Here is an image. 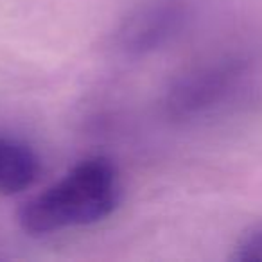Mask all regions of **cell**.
I'll return each mask as SVG.
<instances>
[{
	"label": "cell",
	"instance_id": "obj_2",
	"mask_svg": "<svg viewBox=\"0 0 262 262\" xmlns=\"http://www.w3.org/2000/svg\"><path fill=\"white\" fill-rule=\"evenodd\" d=\"M248 70L250 63L241 56H225L187 70L169 88L167 113L180 120L210 113L239 92Z\"/></svg>",
	"mask_w": 262,
	"mask_h": 262
},
{
	"label": "cell",
	"instance_id": "obj_1",
	"mask_svg": "<svg viewBox=\"0 0 262 262\" xmlns=\"http://www.w3.org/2000/svg\"><path fill=\"white\" fill-rule=\"evenodd\" d=\"M120 200L119 174L106 157L76 164L61 180L22 205L18 223L29 235H47L108 217Z\"/></svg>",
	"mask_w": 262,
	"mask_h": 262
},
{
	"label": "cell",
	"instance_id": "obj_4",
	"mask_svg": "<svg viewBox=\"0 0 262 262\" xmlns=\"http://www.w3.org/2000/svg\"><path fill=\"white\" fill-rule=\"evenodd\" d=\"M38 172V157L26 142L0 135V194L13 196L29 189Z\"/></svg>",
	"mask_w": 262,
	"mask_h": 262
},
{
	"label": "cell",
	"instance_id": "obj_3",
	"mask_svg": "<svg viewBox=\"0 0 262 262\" xmlns=\"http://www.w3.org/2000/svg\"><path fill=\"white\" fill-rule=\"evenodd\" d=\"M187 6L182 0H149L129 13L115 33V45L127 56H144L164 47L182 31Z\"/></svg>",
	"mask_w": 262,
	"mask_h": 262
},
{
	"label": "cell",
	"instance_id": "obj_5",
	"mask_svg": "<svg viewBox=\"0 0 262 262\" xmlns=\"http://www.w3.org/2000/svg\"><path fill=\"white\" fill-rule=\"evenodd\" d=\"M232 258L239 262H262V226L241 237L233 248Z\"/></svg>",
	"mask_w": 262,
	"mask_h": 262
}]
</instances>
